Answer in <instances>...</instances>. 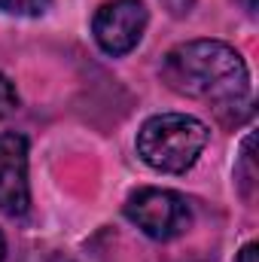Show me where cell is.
Masks as SVG:
<instances>
[{
    "mask_svg": "<svg viewBox=\"0 0 259 262\" xmlns=\"http://www.w3.org/2000/svg\"><path fill=\"white\" fill-rule=\"evenodd\" d=\"M28 207V137L18 131H0V210L6 216H25Z\"/></svg>",
    "mask_w": 259,
    "mask_h": 262,
    "instance_id": "cell-5",
    "label": "cell"
},
{
    "mask_svg": "<svg viewBox=\"0 0 259 262\" xmlns=\"http://www.w3.org/2000/svg\"><path fill=\"white\" fill-rule=\"evenodd\" d=\"M210 140V128L189 113H156L137 131V156L159 174H186Z\"/></svg>",
    "mask_w": 259,
    "mask_h": 262,
    "instance_id": "cell-2",
    "label": "cell"
},
{
    "mask_svg": "<svg viewBox=\"0 0 259 262\" xmlns=\"http://www.w3.org/2000/svg\"><path fill=\"white\" fill-rule=\"evenodd\" d=\"M52 6V0H0V12L15 18H37Z\"/></svg>",
    "mask_w": 259,
    "mask_h": 262,
    "instance_id": "cell-7",
    "label": "cell"
},
{
    "mask_svg": "<svg viewBox=\"0 0 259 262\" xmlns=\"http://www.w3.org/2000/svg\"><path fill=\"white\" fill-rule=\"evenodd\" d=\"M256 259H259V244L256 241H247V244L241 247V253H238L235 262H256Z\"/></svg>",
    "mask_w": 259,
    "mask_h": 262,
    "instance_id": "cell-9",
    "label": "cell"
},
{
    "mask_svg": "<svg viewBox=\"0 0 259 262\" xmlns=\"http://www.w3.org/2000/svg\"><path fill=\"white\" fill-rule=\"evenodd\" d=\"M253 143L256 137L247 134L244 143H241V152H238V165H235V180H238V189L247 201H253L256 192V168H253Z\"/></svg>",
    "mask_w": 259,
    "mask_h": 262,
    "instance_id": "cell-6",
    "label": "cell"
},
{
    "mask_svg": "<svg viewBox=\"0 0 259 262\" xmlns=\"http://www.w3.org/2000/svg\"><path fill=\"white\" fill-rule=\"evenodd\" d=\"M162 82L192 101H207L217 110L235 107L250 92V70L241 52L223 40H186L165 52L159 64Z\"/></svg>",
    "mask_w": 259,
    "mask_h": 262,
    "instance_id": "cell-1",
    "label": "cell"
},
{
    "mask_svg": "<svg viewBox=\"0 0 259 262\" xmlns=\"http://www.w3.org/2000/svg\"><path fill=\"white\" fill-rule=\"evenodd\" d=\"M6 259V238H3V232H0V262Z\"/></svg>",
    "mask_w": 259,
    "mask_h": 262,
    "instance_id": "cell-10",
    "label": "cell"
},
{
    "mask_svg": "<svg viewBox=\"0 0 259 262\" xmlns=\"http://www.w3.org/2000/svg\"><path fill=\"white\" fill-rule=\"evenodd\" d=\"M18 110V92H15V82L9 76L0 73V119L12 116Z\"/></svg>",
    "mask_w": 259,
    "mask_h": 262,
    "instance_id": "cell-8",
    "label": "cell"
},
{
    "mask_svg": "<svg viewBox=\"0 0 259 262\" xmlns=\"http://www.w3.org/2000/svg\"><path fill=\"white\" fill-rule=\"evenodd\" d=\"M125 216L153 241H174L192 226L189 201L162 186H143L125 201Z\"/></svg>",
    "mask_w": 259,
    "mask_h": 262,
    "instance_id": "cell-3",
    "label": "cell"
},
{
    "mask_svg": "<svg viewBox=\"0 0 259 262\" xmlns=\"http://www.w3.org/2000/svg\"><path fill=\"white\" fill-rule=\"evenodd\" d=\"M146 25H149V9L143 0H107L98 6L92 18V37L104 55L122 58L140 46Z\"/></svg>",
    "mask_w": 259,
    "mask_h": 262,
    "instance_id": "cell-4",
    "label": "cell"
}]
</instances>
